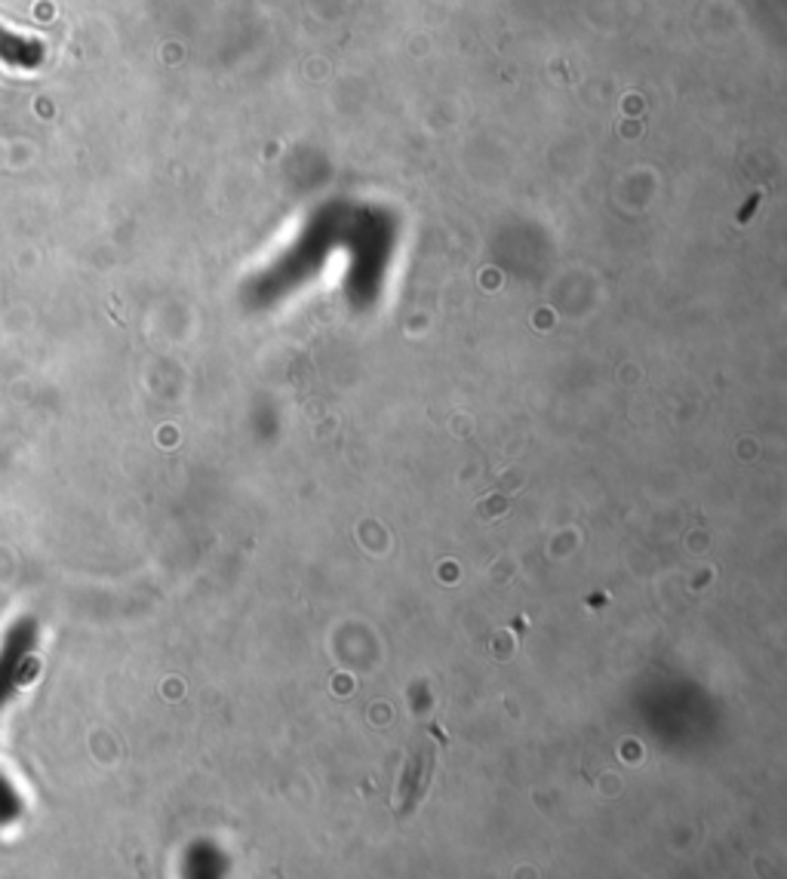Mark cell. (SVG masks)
I'll list each match as a JSON object with an SVG mask.
<instances>
[{
	"instance_id": "6da1fadb",
	"label": "cell",
	"mask_w": 787,
	"mask_h": 879,
	"mask_svg": "<svg viewBox=\"0 0 787 879\" xmlns=\"http://www.w3.org/2000/svg\"><path fill=\"white\" fill-rule=\"evenodd\" d=\"M431 775H434V751H431V744L425 742L422 747H415L413 756H410V766H406V775H403L401 782L403 803L397 806L401 815H410V811L418 806V799L425 797V790H428Z\"/></svg>"
}]
</instances>
